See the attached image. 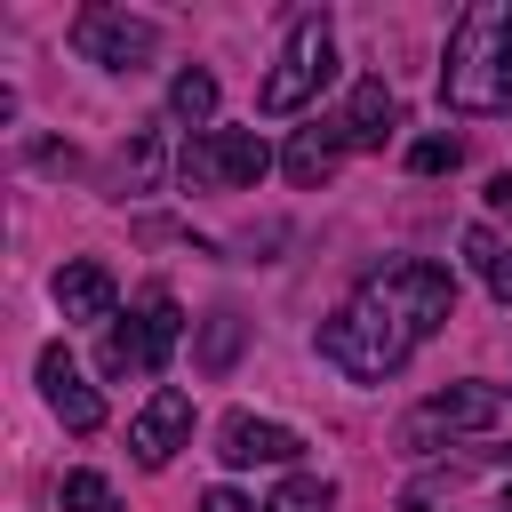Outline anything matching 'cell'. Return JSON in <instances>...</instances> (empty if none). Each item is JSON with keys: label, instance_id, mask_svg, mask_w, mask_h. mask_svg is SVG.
<instances>
[{"label": "cell", "instance_id": "6da1fadb", "mask_svg": "<svg viewBox=\"0 0 512 512\" xmlns=\"http://www.w3.org/2000/svg\"><path fill=\"white\" fill-rule=\"evenodd\" d=\"M448 312H456V280L440 264H416V256L408 264H384V272H368L320 320V360L336 376H352V384H384V376L408 368V352L424 336L448 328Z\"/></svg>", "mask_w": 512, "mask_h": 512}, {"label": "cell", "instance_id": "7a4b0ae2", "mask_svg": "<svg viewBox=\"0 0 512 512\" xmlns=\"http://www.w3.org/2000/svg\"><path fill=\"white\" fill-rule=\"evenodd\" d=\"M440 104L448 112H512V0H472L448 24V56H440Z\"/></svg>", "mask_w": 512, "mask_h": 512}, {"label": "cell", "instance_id": "3957f363", "mask_svg": "<svg viewBox=\"0 0 512 512\" xmlns=\"http://www.w3.org/2000/svg\"><path fill=\"white\" fill-rule=\"evenodd\" d=\"M336 80V48H328V16L320 8H304L296 24H288V48H280V64L264 72V88H256V104L280 120V112H304L320 88Z\"/></svg>", "mask_w": 512, "mask_h": 512}, {"label": "cell", "instance_id": "277c9868", "mask_svg": "<svg viewBox=\"0 0 512 512\" xmlns=\"http://www.w3.org/2000/svg\"><path fill=\"white\" fill-rule=\"evenodd\" d=\"M176 336H184L176 296H168V288H144L136 312H128L120 328H104V376H160L168 352H176Z\"/></svg>", "mask_w": 512, "mask_h": 512}, {"label": "cell", "instance_id": "5b68a950", "mask_svg": "<svg viewBox=\"0 0 512 512\" xmlns=\"http://www.w3.org/2000/svg\"><path fill=\"white\" fill-rule=\"evenodd\" d=\"M176 168H184L192 192H248V184L272 168V152H264L256 128H200V136L184 144Z\"/></svg>", "mask_w": 512, "mask_h": 512}, {"label": "cell", "instance_id": "8992f818", "mask_svg": "<svg viewBox=\"0 0 512 512\" xmlns=\"http://www.w3.org/2000/svg\"><path fill=\"white\" fill-rule=\"evenodd\" d=\"M496 416H504V392H496V384H448V392H432V400H416V408L400 416V448L424 456V448H440V440H456V432H488Z\"/></svg>", "mask_w": 512, "mask_h": 512}, {"label": "cell", "instance_id": "52a82bcc", "mask_svg": "<svg viewBox=\"0 0 512 512\" xmlns=\"http://www.w3.org/2000/svg\"><path fill=\"white\" fill-rule=\"evenodd\" d=\"M72 48L104 72H144L160 56V24L152 16H128V8H80L72 16Z\"/></svg>", "mask_w": 512, "mask_h": 512}, {"label": "cell", "instance_id": "ba28073f", "mask_svg": "<svg viewBox=\"0 0 512 512\" xmlns=\"http://www.w3.org/2000/svg\"><path fill=\"white\" fill-rule=\"evenodd\" d=\"M184 440H192V392L160 384V392L136 408V424H128V448H136V464H144V472H160V464H168Z\"/></svg>", "mask_w": 512, "mask_h": 512}, {"label": "cell", "instance_id": "9c48e42d", "mask_svg": "<svg viewBox=\"0 0 512 512\" xmlns=\"http://www.w3.org/2000/svg\"><path fill=\"white\" fill-rule=\"evenodd\" d=\"M40 400L64 416V432H96V424H104V392L72 368L64 344H40Z\"/></svg>", "mask_w": 512, "mask_h": 512}, {"label": "cell", "instance_id": "30bf717a", "mask_svg": "<svg viewBox=\"0 0 512 512\" xmlns=\"http://www.w3.org/2000/svg\"><path fill=\"white\" fill-rule=\"evenodd\" d=\"M216 456L224 464H296L304 456V440L288 432V424H272V416H224V432H216Z\"/></svg>", "mask_w": 512, "mask_h": 512}, {"label": "cell", "instance_id": "8fae6325", "mask_svg": "<svg viewBox=\"0 0 512 512\" xmlns=\"http://www.w3.org/2000/svg\"><path fill=\"white\" fill-rule=\"evenodd\" d=\"M48 288H56V312L64 320H112V304H120V288H112V272L96 256H72Z\"/></svg>", "mask_w": 512, "mask_h": 512}, {"label": "cell", "instance_id": "7c38bea8", "mask_svg": "<svg viewBox=\"0 0 512 512\" xmlns=\"http://www.w3.org/2000/svg\"><path fill=\"white\" fill-rule=\"evenodd\" d=\"M392 128H400V104H392V88H384V80H360V88H352V104H344V120H336L344 152H376Z\"/></svg>", "mask_w": 512, "mask_h": 512}, {"label": "cell", "instance_id": "4fadbf2b", "mask_svg": "<svg viewBox=\"0 0 512 512\" xmlns=\"http://www.w3.org/2000/svg\"><path fill=\"white\" fill-rule=\"evenodd\" d=\"M336 160H344V136H336V120H328V128H296V144H288V160H280V168H288V184H304V192H312V184H328V176H336Z\"/></svg>", "mask_w": 512, "mask_h": 512}, {"label": "cell", "instance_id": "5bb4252c", "mask_svg": "<svg viewBox=\"0 0 512 512\" xmlns=\"http://www.w3.org/2000/svg\"><path fill=\"white\" fill-rule=\"evenodd\" d=\"M160 168H168L160 128H136V136L120 144V160H112V184H120V192H152V184H160Z\"/></svg>", "mask_w": 512, "mask_h": 512}, {"label": "cell", "instance_id": "9a60e30c", "mask_svg": "<svg viewBox=\"0 0 512 512\" xmlns=\"http://www.w3.org/2000/svg\"><path fill=\"white\" fill-rule=\"evenodd\" d=\"M464 256H472V272L488 280V296H496V304H512V248H504L488 224H472V232H464Z\"/></svg>", "mask_w": 512, "mask_h": 512}, {"label": "cell", "instance_id": "2e32d148", "mask_svg": "<svg viewBox=\"0 0 512 512\" xmlns=\"http://www.w3.org/2000/svg\"><path fill=\"white\" fill-rule=\"evenodd\" d=\"M168 120H192V128H208V120H216V72L184 64V72H176V88H168Z\"/></svg>", "mask_w": 512, "mask_h": 512}, {"label": "cell", "instance_id": "e0dca14e", "mask_svg": "<svg viewBox=\"0 0 512 512\" xmlns=\"http://www.w3.org/2000/svg\"><path fill=\"white\" fill-rule=\"evenodd\" d=\"M240 336H248V320H240V312H208V328H200V368H208V376H224V368H232V352H240Z\"/></svg>", "mask_w": 512, "mask_h": 512}, {"label": "cell", "instance_id": "ac0fdd59", "mask_svg": "<svg viewBox=\"0 0 512 512\" xmlns=\"http://www.w3.org/2000/svg\"><path fill=\"white\" fill-rule=\"evenodd\" d=\"M328 504H336V488H328L320 472H296V480H280V488H272V504H264V512H328Z\"/></svg>", "mask_w": 512, "mask_h": 512}, {"label": "cell", "instance_id": "d6986e66", "mask_svg": "<svg viewBox=\"0 0 512 512\" xmlns=\"http://www.w3.org/2000/svg\"><path fill=\"white\" fill-rule=\"evenodd\" d=\"M64 512H120L104 472H64Z\"/></svg>", "mask_w": 512, "mask_h": 512}, {"label": "cell", "instance_id": "ffe728a7", "mask_svg": "<svg viewBox=\"0 0 512 512\" xmlns=\"http://www.w3.org/2000/svg\"><path fill=\"white\" fill-rule=\"evenodd\" d=\"M456 160H464L456 136H416V144H408V168H416V176H440V168H456Z\"/></svg>", "mask_w": 512, "mask_h": 512}, {"label": "cell", "instance_id": "44dd1931", "mask_svg": "<svg viewBox=\"0 0 512 512\" xmlns=\"http://www.w3.org/2000/svg\"><path fill=\"white\" fill-rule=\"evenodd\" d=\"M200 512H248V504H240L232 488H208V496H200Z\"/></svg>", "mask_w": 512, "mask_h": 512}, {"label": "cell", "instance_id": "7402d4cb", "mask_svg": "<svg viewBox=\"0 0 512 512\" xmlns=\"http://www.w3.org/2000/svg\"><path fill=\"white\" fill-rule=\"evenodd\" d=\"M496 512H504V504H496Z\"/></svg>", "mask_w": 512, "mask_h": 512}]
</instances>
